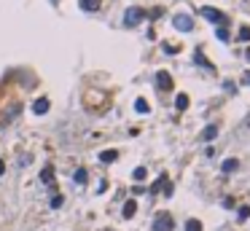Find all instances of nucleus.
Returning <instances> with one entry per match:
<instances>
[{
    "mask_svg": "<svg viewBox=\"0 0 250 231\" xmlns=\"http://www.w3.org/2000/svg\"><path fill=\"white\" fill-rule=\"evenodd\" d=\"M216 137H218V127H216V124L204 127V132H202V140H204V143H210V140H216Z\"/></svg>",
    "mask_w": 250,
    "mask_h": 231,
    "instance_id": "0eeeda50",
    "label": "nucleus"
},
{
    "mask_svg": "<svg viewBox=\"0 0 250 231\" xmlns=\"http://www.w3.org/2000/svg\"><path fill=\"white\" fill-rule=\"evenodd\" d=\"M164 183H167V175H162V178L151 185V194H159V188H164Z\"/></svg>",
    "mask_w": 250,
    "mask_h": 231,
    "instance_id": "ddd939ff",
    "label": "nucleus"
},
{
    "mask_svg": "<svg viewBox=\"0 0 250 231\" xmlns=\"http://www.w3.org/2000/svg\"><path fill=\"white\" fill-rule=\"evenodd\" d=\"M216 35H218V41H229V30L226 27H218Z\"/></svg>",
    "mask_w": 250,
    "mask_h": 231,
    "instance_id": "aec40b11",
    "label": "nucleus"
},
{
    "mask_svg": "<svg viewBox=\"0 0 250 231\" xmlns=\"http://www.w3.org/2000/svg\"><path fill=\"white\" fill-rule=\"evenodd\" d=\"M197 62H199V65H202V67H207V70H213V65H210V62H207V59H204V57H202V51H197Z\"/></svg>",
    "mask_w": 250,
    "mask_h": 231,
    "instance_id": "6ab92c4d",
    "label": "nucleus"
},
{
    "mask_svg": "<svg viewBox=\"0 0 250 231\" xmlns=\"http://www.w3.org/2000/svg\"><path fill=\"white\" fill-rule=\"evenodd\" d=\"M239 41H250V27H239Z\"/></svg>",
    "mask_w": 250,
    "mask_h": 231,
    "instance_id": "412c9836",
    "label": "nucleus"
},
{
    "mask_svg": "<svg viewBox=\"0 0 250 231\" xmlns=\"http://www.w3.org/2000/svg\"><path fill=\"white\" fill-rule=\"evenodd\" d=\"M172 229H175V220L167 213H159V218L153 220V231H172Z\"/></svg>",
    "mask_w": 250,
    "mask_h": 231,
    "instance_id": "20e7f679",
    "label": "nucleus"
},
{
    "mask_svg": "<svg viewBox=\"0 0 250 231\" xmlns=\"http://www.w3.org/2000/svg\"><path fill=\"white\" fill-rule=\"evenodd\" d=\"M134 210H137V204H134V202H127V204H124V218H132Z\"/></svg>",
    "mask_w": 250,
    "mask_h": 231,
    "instance_id": "f8f14e48",
    "label": "nucleus"
},
{
    "mask_svg": "<svg viewBox=\"0 0 250 231\" xmlns=\"http://www.w3.org/2000/svg\"><path fill=\"white\" fill-rule=\"evenodd\" d=\"M186 231H202V223L199 220H186Z\"/></svg>",
    "mask_w": 250,
    "mask_h": 231,
    "instance_id": "a211bd4d",
    "label": "nucleus"
},
{
    "mask_svg": "<svg viewBox=\"0 0 250 231\" xmlns=\"http://www.w3.org/2000/svg\"><path fill=\"white\" fill-rule=\"evenodd\" d=\"M76 183H86V169H78V172H76Z\"/></svg>",
    "mask_w": 250,
    "mask_h": 231,
    "instance_id": "4be33fe9",
    "label": "nucleus"
},
{
    "mask_svg": "<svg viewBox=\"0 0 250 231\" xmlns=\"http://www.w3.org/2000/svg\"><path fill=\"white\" fill-rule=\"evenodd\" d=\"M175 108H178V110L188 108V97H186V94H178V97H175Z\"/></svg>",
    "mask_w": 250,
    "mask_h": 231,
    "instance_id": "9b49d317",
    "label": "nucleus"
},
{
    "mask_svg": "<svg viewBox=\"0 0 250 231\" xmlns=\"http://www.w3.org/2000/svg\"><path fill=\"white\" fill-rule=\"evenodd\" d=\"M237 169H239V162H237V159H226V162L221 164V172H223V175H232V172H237Z\"/></svg>",
    "mask_w": 250,
    "mask_h": 231,
    "instance_id": "423d86ee",
    "label": "nucleus"
},
{
    "mask_svg": "<svg viewBox=\"0 0 250 231\" xmlns=\"http://www.w3.org/2000/svg\"><path fill=\"white\" fill-rule=\"evenodd\" d=\"M172 24H175V30H181V33H191L194 30V19L188 16V14H175Z\"/></svg>",
    "mask_w": 250,
    "mask_h": 231,
    "instance_id": "7ed1b4c3",
    "label": "nucleus"
},
{
    "mask_svg": "<svg viewBox=\"0 0 250 231\" xmlns=\"http://www.w3.org/2000/svg\"><path fill=\"white\" fill-rule=\"evenodd\" d=\"M33 110H35V113H38V116H43V113H46V110H49V99H46V97H41V99H38V102L33 105Z\"/></svg>",
    "mask_w": 250,
    "mask_h": 231,
    "instance_id": "1a4fd4ad",
    "label": "nucleus"
},
{
    "mask_svg": "<svg viewBox=\"0 0 250 231\" xmlns=\"http://www.w3.org/2000/svg\"><path fill=\"white\" fill-rule=\"evenodd\" d=\"M237 218H239V220H248V218H250V207H248V204H242V207L237 210Z\"/></svg>",
    "mask_w": 250,
    "mask_h": 231,
    "instance_id": "2eb2a0df",
    "label": "nucleus"
},
{
    "mask_svg": "<svg viewBox=\"0 0 250 231\" xmlns=\"http://www.w3.org/2000/svg\"><path fill=\"white\" fill-rule=\"evenodd\" d=\"M116 159H118L116 150H102V153H100V162L102 164H111V162H116Z\"/></svg>",
    "mask_w": 250,
    "mask_h": 231,
    "instance_id": "6e6552de",
    "label": "nucleus"
},
{
    "mask_svg": "<svg viewBox=\"0 0 250 231\" xmlns=\"http://www.w3.org/2000/svg\"><path fill=\"white\" fill-rule=\"evenodd\" d=\"M245 57H248V62H250V49H248V51H245Z\"/></svg>",
    "mask_w": 250,
    "mask_h": 231,
    "instance_id": "393cba45",
    "label": "nucleus"
},
{
    "mask_svg": "<svg viewBox=\"0 0 250 231\" xmlns=\"http://www.w3.org/2000/svg\"><path fill=\"white\" fill-rule=\"evenodd\" d=\"M3 169H6V164H3V162H0V175H3Z\"/></svg>",
    "mask_w": 250,
    "mask_h": 231,
    "instance_id": "b1692460",
    "label": "nucleus"
},
{
    "mask_svg": "<svg viewBox=\"0 0 250 231\" xmlns=\"http://www.w3.org/2000/svg\"><path fill=\"white\" fill-rule=\"evenodd\" d=\"M81 8H83V11H97L100 0H81Z\"/></svg>",
    "mask_w": 250,
    "mask_h": 231,
    "instance_id": "9d476101",
    "label": "nucleus"
},
{
    "mask_svg": "<svg viewBox=\"0 0 250 231\" xmlns=\"http://www.w3.org/2000/svg\"><path fill=\"white\" fill-rule=\"evenodd\" d=\"M242 81H245V83H248V86H250V73H245V75H242Z\"/></svg>",
    "mask_w": 250,
    "mask_h": 231,
    "instance_id": "5701e85b",
    "label": "nucleus"
},
{
    "mask_svg": "<svg viewBox=\"0 0 250 231\" xmlns=\"http://www.w3.org/2000/svg\"><path fill=\"white\" fill-rule=\"evenodd\" d=\"M202 16L207 19V22H216V24H221V27H226V14H221L218 8H213V6H204Z\"/></svg>",
    "mask_w": 250,
    "mask_h": 231,
    "instance_id": "f03ea898",
    "label": "nucleus"
},
{
    "mask_svg": "<svg viewBox=\"0 0 250 231\" xmlns=\"http://www.w3.org/2000/svg\"><path fill=\"white\" fill-rule=\"evenodd\" d=\"M146 175H148V172H146V167H137V169H134V172H132V178H134V180H137V183H140V180H146Z\"/></svg>",
    "mask_w": 250,
    "mask_h": 231,
    "instance_id": "f3484780",
    "label": "nucleus"
},
{
    "mask_svg": "<svg viewBox=\"0 0 250 231\" xmlns=\"http://www.w3.org/2000/svg\"><path fill=\"white\" fill-rule=\"evenodd\" d=\"M41 180H43V183H51V180H54V169L46 167V169L41 172Z\"/></svg>",
    "mask_w": 250,
    "mask_h": 231,
    "instance_id": "4468645a",
    "label": "nucleus"
},
{
    "mask_svg": "<svg viewBox=\"0 0 250 231\" xmlns=\"http://www.w3.org/2000/svg\"><path fill=\"white\" fill-rule=\"evenodd\" d=\"M134 110H137V113H148L151 108H148V102H146V99H137V102H134Z\"/></svg>",
    "mask_w": 250,
    "mask_h": 231,
    "instance_id": "dca6fc26",
    "label": "nucleus"
},
{
    "mask_svg": "<svg viewBox=\"0 0 250 231\" xmlns=\"http://www.w3.org/2000/svg\"><path fill=\"white\" fill-rule=\"evenodd\" d=\"M156 86L162 89V92H167V89H172V78H169V73H164V70H159V73H156Z\"/></svg>",
    "mask_w": 250,
    "mask_h": 231,
    "instance_id": "39448f33",
    "label": "nucleus"
},
{
    "mask_svg": "<svg viewBox=\"0 0 250 231\" xmlns=\"http://www.w3.org/2000/svg\"><path fill=\"white\" fill-rule=\"evenodd\" d=\"M143 19H146V11H143V8H134V6L127 8V14H124V24H127V27H137Z\"/></svg>",
    "mask_w": 250,
    "mask_h": 231,
    "instance_id": "f257e3e1",
    "label": "nucleus"
}]
</instances>
